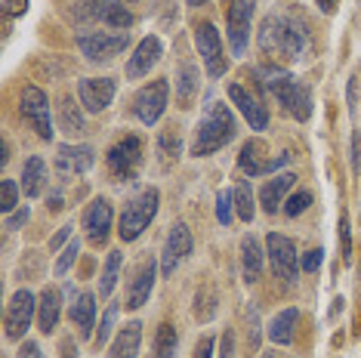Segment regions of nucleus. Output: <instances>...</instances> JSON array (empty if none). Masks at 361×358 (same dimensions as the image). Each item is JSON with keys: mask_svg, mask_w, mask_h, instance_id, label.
<instances>
[{"mask_svg": "<svg viewBox=\"0 0 361 358\" xmlns=\"http://www.w3.org/2000/svg\"><path fill=\"white\" fill-rule=\"evenodd\" d=\"M257 44L269 59H278V62H297L306 53V37H302L300 25H293L284 16H266L262 19Z\"/></svg>", "mask_w": 361, "mask_h": 358, "instance_id": "1", "label": "nucleus"}, {"mask_svg": "<svg viewBox=\"0 0 361 358\" xmlns=\"http://www.w3.org/2000/svg\"><path fill=\"white\" fill-rule=\"evenodd\" d=\"M232 140H235V118H232V111H228V105L210 102L207 105V115L201 118L198 133H195L192 154H195V158H204V154L219 152L223 145H228Z\"/></svg>", "mask_w": 361, "mask_h": 358, "instance_id": "2", "label": "nucleus"}, {"mask_svg": "<svg viewBox=\"0 0 361 358\" xmlns=\"http://www.w3.org/2000/svg\"><path fill=\"white\" fill-rule=\"evenodd\" d=\"M266 84L278 96V102H281L297 121L312 118V93H309V87H302L293 75H287V71H269Z\"/></svg>", "mask_w": 361, "mask_h": 358, "instance_id": "3", "label": "nucleus"}, {"mask_svg": "<svg viewBox=\"0 0 361 358\" xmlns=\"http://www.w3.org/2000/svg\"><path fill=\"white\" fill-rule=\"evenodd\" d=\"M158 201H161L158 189H145L130 201L124 207V214H121V226H118L121 241H136L139 235L149 229V223L154 219V214H158Z\"/></svg>", "mask_w": 361, "mask_h": 358, "instance_id": "4", "label": "nucleus"}, {"mask_svg": "<svg viewBox=\"0 0 361 358\" xmlns=\"http://www.w3.org/2000/svg\"><path fill=\"white\" fill-rule=\"evenodd\" d=\"M78 47L90 62H109L130 47L127 31H80Z\"/></svg>", "mask_w": 361, "mask_h": 358, "instance_id": "5", "label": "nucleus"}, {"mask_svg": "<svg viewBox=\"0 0 361 358\" xmlns=\"http://www.w3.org/2000/svg\"><path fill=\"white\" fill-rule=\"evenodd\" d=\"M22 118L31 124V130L40 136L44 142L53 140V111H50V99L40 87H25L22 90V99H19Z\"/></svg>", "mask_w": 361, "mask_h": 358, "instance_id": "6", "label": "nucleus"}, {"mask_svg": "<svg viewBox=\"0 0 361 358\" xmlns=\"http://www.w3.org/2000/svg\"><path fill=\"white\" fill-rule=\"evenodd\" d=\"M266 247H269V259H272V272L278 275L281 281L293 284L300 275V257H297V244H293L287 235H278V232H269L266 238Z\"/></svg>", "mask_w": 361, "mask_h": 358, "instance_id": "7", "label": "nucleus"}, {"mask_svg": "<svg viewBox=\"0 0 361 358\" xmlns=\"http://www.w3.org/2000/svg\"><path fill=\"white\" fill-rule=\"evenodd\" d=\"M37 312V297L31 290H16L10 300V309H6V319H4V333L6 340H22L25 331L31 328V319Z\"/></svg>", "mask_w": 361, "mask_h": 358, "instance_id": "8", "label": "nucleus"}, {"mask_svg": "<svg viewBox=\"0 0 361 358\" xmlns=\"http://www.w3.org/2000/svg\"><path fill=\"white\" fill-rule=\"evenodd\" d=\"M139 164H142V142L139 136H124L109 149V170L124 183V179H133Z\"/></svg>", "mask_w": 361, "mask_h": 358, "instance_id": "9", "label": "nucleus"}, {"mask_svg": "<svg viewBox=\"0 0 361 358\" xmlns=\"http://www.w3.org/2000/svg\"><path fill=\"white\" fill-rule=\"evenodd\" d=\"M195 47H198V53L204 56V65H207V75L210 78H223L228 62L223 56V44H219V31L210 25V22H201L198 28H195Z\"/></svg>", "mask_w": 361, "mask_h": 358, "instance_id": "10", "label": "nucleus"}, {"mask_svg": "<svg viewBox=\"0 0 361 358\" xmlns=\"http://www.w3.org/2000/svg\"><path fill=\"white\" fill-rule=\"evenodd\" d=\"M226 19H228V44H232V53L244 56V53H247V44H250L253 0H232Z\"/></svg>", "mask_w": 361, "mask_h": 358, "instance_id": "11", "label": "nucleus"}, {"mask_svg": "<svg viewBox=\"0 0 361 358\" xmlns=\"http://www.w3.org/2000/svg\"><path fill=\"white\" fill-rule=\"evenodd\" d=\"M167 93H170L167 80H154V84L142 87V90L136 93V99H133V111H136V118L142 121V124L154 127V124L161 121L164 109H167Z\"/></svg>", "mask_w": 361, "mask_h": 358, "instance_id": "12", "label": "nucleus"}, {"mask_svg": "<svg viewBox=\"0 0 361 358\" xmlns=\"http://www.w3.org/2000/svg\"><path fill=\"white\" fill-rule=\"evenodd\" d=\"M80 6V16L84 19H93V22H105V25H111V28H118V31H124L133 25V16H130V10L121 0H84V4H78Z\"/></svg>", "mask_w": 361, "mask_h": 358, "instance_id": "13", "label": "nucleus"}, {"mask_svg": "<svg viewBox=\"0 0 361 358\" xmlns=\"http://www.w3.org/2000/svg\"><path fill=\"white\" fill-rule=\"evenodd\" d=\"M114 93H118V84L111 78H80L78 80V99L90 115H99L102 109H109Z\"/></svg>", "mask_w": 361, "mask_h": 358, "instance_id": "14", "label": "nucleus"}, {"mask_svg": "<svg viewBox=\"0 0 361 358\" xmlns=\"http://www.w3.org/2000/svg\"><path fill=\"white\" fill-rule=\"evenodd\" d=\"M195 247V238L188 232L185 223L170 226L167 232V244H164V257H161V275H173V268L179 266V259H185Z\"/></svg>", "mask_w": 361, "mask_h": 358, "instance_id": "15", "label": "nucleus"}, {"mask_svg": "<svg viewBox=\"0 0 361 358\" xmlns=\"http://www.w3.org/2000/svg\"><path fill=\"white\" fill-rule=\"evenodd\" d=\"M96 152L90 145H59L56 149V170L62 176H80L93 167Z\"/></svg>", "mask_w": 361, "mask_h": 358, "instance_id": "16", "label": "nucleus"}, {"mask_svg": "<svg viewBox=\"0 0 361 358\" xmlns=\"http://www.w3.org/2000/svg\"><path fill=\"white\" fill-rule=\"evenodd\" d=\"M161 53H164V44L158 37H142L139 40V47L133 50V56H130V62H127V78L130 80H139V78H145L149 71L154 68V62L161 59Z\"/></svg>", "mask_w": 361, "mask_h": 358, "instance_id": "17", "label": "nucleus"}, {"mask_svg": "<svg viewBox=\"0 0 361 358\" xmlns=\"http://www.w3.org/2000/svg\"><path fill=\"white\" fill-rule=\"evenodd\" d=\"M84 229L90 244H105V238L111 235V204L105 198H96L84 214Z\"/></svg>", "mask_w": 361, "mask_h": 358, "instance_id": "18", "label": "nucleus"}, {"mask_svg": "<svg viewBox=\"0 0 361 358\" xmlns=\"http://www.w3.org/2000/svg\"><path fill=\"white\" fill-rule=\"evenodd\" d=\"M158 272H161V263H154V259L142 263V268L136 272V278L130 281V290H127V306H130V309H142L145 303H149Z\"/></svg>", "mask_w": 361, "mask_h": 358, "instance_id": "19", "label": "nucleus"}, {"mask_svg": "<svg viewBox=\"0 0 361 358\" xmlns=\"http://www.w3.org/2000/svg\"><path fill=\"white\" fill-rule=\"evenodd\" d=\"M228 99L238 105V111L247 118V124H250L253 130H266V127H269V111L262 109V105L253 99V96H250L241 84H228Z\"/></svg>", "mask_w": 361, "mask_h": 358, "instance_id": "20", "label": "nucleus"}, {"mask_svg": "<svg viewBox=\"0 0 361 358\" xmlns=\"http://www.w3.org/2000/svg\"><path fill=\"white\" fill-rule=\"evenodd\" d=\"M293 183H297V176L293 173H278L272 176L266 185L259 189V204L266 214H275L278 207H281V201H284V195L293 189Z\"/></svg>", "mask_w": 361, "mask_h": 358, "instance_id": "21", "label": "nucleus"}, {"mask_svg": "<svg viewBox=\"0 0 361 358\" xmlns=\"http://www.w3.org/2000/svg\"><path fill=\"white\" fill-rule=\"evenodd\" d=\"M297 321H300V312L297 309H284L278 312L272 321H269V340L275 346H290L293 337H297Z\"/></svg>", "mask_w": 361, "mask_h": 358, "instance_id": "22", "label": "nucleus"}, {"mask_svg": "<svg viewBox=\"0 0 361 358\" xmlns=\"http://www.w3.org/2000/svg\"><path fill=\"white\" fill-rule=\"evenodd\" d=\"M59 312H62V294L56 288H44L37 303V321L44 333H53L56 324H59Z\"/></svg>", "mask_w": 361, "mask_h": 358, "instance_id": "23", "label": "nucleus"}, {"mask_svg": "<svg viewBox=\"0 0 361 358\" xmlns=\"http://www.w3.org/2000/svg\"><path fill=\"white\" fill-rule=\"evenodd\" d=\"M71 321L78 324L80 340L93 337V328H96V300H93V294H80L75 300V306H71Z\"/></svg>", "mask_w": 361, "mask_h": 358, "instance_id": "24", "label": "nucleus"}, {"mask_svg": "<svg viewBox=\"0 0 361 358\" xmlns=\"http://www.w3.org/2000/svg\"><path fill=\"white\" fill-rule=\"evenodd\" d=\"M139 343H142V324L130 321L124 331L114 337L111 343V358H136L139 355Z\"/></svg>", "mask_w": 361, "mask_h": 358, "instance_id": "25", "label": "nucleus"}, {"mask_svg": "<svg viewBox=\"0 0 361 358\" xmlns=\"http://www.w3.org/2000/svg\"><path fill=\"white\" fill-rule=\"evenodd\" d=\"M44 189H47V167L35 154V158H28L25 167H22V192H25L28 198H37V195H44Z\"/></svg>", "mask_w": 361, "mask_h": 358, "instance_id": "26", "label": "nucleus"}, {"mask_svg": "<svg viewBox=\"0 0 361 358\" xmlns=\"http://www.w3.org/2000/svg\"><path fill=\"white\" fill-rule=\"evenodd\" d=\"M241 266H244V278L257 281L262 275V247L257 241V235H244L241 238Z\"/></svg>", "mask_w": 361, "mask_h": 358, "instance_id": "27", "label": "nucleus"}, {"mask_svg": "<svg viewBox=\"0 0 361 358\" xmlns=\"http://www.w3.org/2000/svg\"><path fill=\"white\" fill-rule=\"evenodd\" d=\"M176 78H179V84H176L179 105L188 109L192 99H195V93H198V68H195L192 62H183V65H179V71H176Z\"/></svg>", "mask_w": 361, "mask_h": 358, "instance_id": "28", "label": "nucleus"}, {"mask_svg": "<svg viewBox=\"0 0 361 358\" xmlns=\"http://www.w3.org/2000/svg\"><path fill=\"white\" fill-rule=\"evenodd\" d=\"M59 130L68 136L84 133V115H80V105H75L71 99L59 102Z\"/></svg>", "mask_w": 361, "mask_h": 358, "instance_id": "29", "label": "nucleus"}, {"mask_svg": "<svg viewBox=\"0 0 361 358\" xmlns=\"http://www.w3.org/2000/svg\"><path fill=\"white\" fill-rule=\"evenodd\" d=\"M121 263H124L121 250H109V259H105L102 278H99V294H102V297H111L114 284H118V275H121Z\"/></svg>", "mask_w": 361, "mask_h": 358, "instance_id": "30", "label": "nucleus"}, {"mask_svg": "<svg viewBox=\"0 0 361 358\" xmlns=\"http://www.w3.org/2000/svg\"><path fill=\"white\" fill-rule=\"evenodd\" d=\"M176 343H179L176 328L170 321H164L158 328V333H154V358H173Z\"/></svg>", "mask_w": 361, "mask_h": 358, "instance_id": "31", "label": "nucleus"}, {"mask_svg": "<svg viewBox=\"0 0 361 358\" xmlns=\"http://www.w3.org/2000/svg\"><path fill=\"white\" fill-rule=\"evenodd\" d=\"M262 152H266V145L262 142H247L241 149V158H238V164L247 176H262Z\"/></svg>", "mask_w": 361, "mask_h": 358, "instance_id": "32", "label": "nucleus"}, {"mask_svg": "<svg viewBox=\"0 0 361 358\" xmlns=\"http://www.w3.org/2000/svg\"><path fill=\"white\" fill-rule=\"evenodd\" d=\"M232 198H235V210H238V216H241L244 223H253V192H250L247 179H238V183H235V192H232Z\"/></svg>", "mask_w": 361, "mask_h": 358, "instance_id": "33", "label": "nucleus"}, {"mask_svg": "<svg viewBox=\"0 0 361 358\" xmlns=\"http://www.w3.org/2000/svg\"><path fill=\"white\" fill-rule=\"evenodd\" d=\"M216 315V290L213 288H201L195 297V319L198 321H210Z\"/></svg>", "mask_w": 361, "mask_h": 358, "instance_id": "34", "label": "nucleus"}, {"mask_svg": "<svg viewBox=\"0 0 361 358\" xmlns=\"http://www.w3.org/2000/svg\"><path fill=\"white\" fill-rule=\"evenodd\" d=\"M16 204H19V185H16L13 179H4V183H0V210L13 214Z\"/></svg>", "mask_w": 361, "mask_h": 358, "instance_id": "35", "label": "nucleus"}, {"mask_svg": "<svg viewBox=\"0 0 361 358\" xmlns=\"http://www.w3.org/2000/svg\"><path fill=\"white\" fill-rule=\"evenodd\" d=\"M78 254H80V241L75 238V241H71V244H68V247H65V250H62L59 263H56V275H65V272H68V268H71V266H75V259H78Z\"/></svg>", "mask_w": 361, "mask_h": 358, "instance_id": "36", "label": "nucleus"}, {"mask_svg": "<svg viewBox=\"0 0 361 358\" xmlns=\"http://www.w3.org/2000/svg\"><path fill=\"white\" fill-rule=\"evenodd\" d=\"M309 204H312V192H297L290 201L284 204V214L287 216H300L302 210H309Z\"/></svg>", "mask_w": 361, "mask_h": 358, "instance_id": "37", "label": "nucleus"}, {"mask_svg": "<svg viewBox=\"0 0 361 358\" xmlns=\"http://www.w3.org/2000/svg\"><path fill=\"white\" fill-rule=\"evenodd\" d=\"M232 204H235V198H232L228 192H219V195H216V219H219L223 226L232 223Z\"/></svg>", "mask_w": 361, "mask_h": 358, "instance_id": "38", "label": "nucleus"}, {"mask_svg": "<svg viewBox=\"0 0 361 358\" xmlns=\"http://www.w3.org/2000/svg\"><path fill=\"white\" fill-rule=\"evenodd\" d=\"M340 247H343V263L352 266V232L346 216H340Z\"/></svg>", "mask_w": 361, "mask_h": 358, "instance_id": "39", "label": "nucleus"}, {"mask_svg": "<svg viewBox=\"0 0 361 358\" xmlns=\"http://www.w3.org/2000/svg\"><path fill=\"white\" fill-rule=\"evenodd\" d=\"M179 149H183V142L176 140L173 127H170V130H164V133H161V152L167 154V158H179Z\"/></svg>", "mask_w": 361, "mask_h": 358, "instance_id": "40", "label": "nucleus"}, {"mask_svg": "<svg viewBox=\"0 0 361 358\" xmlns=\"http://www.w3.org/2000/svg\"><path fill=\"white\" fill-rule=\"evenodd\" d=\"M349 161H352V173H361V133H358V130H352Z\"/></svg>", "mask_w": 361, "mask_h": 358, "instance_id": "41", "label": "nucleus"}, {"mask_svg": "<svg viewBox=\"0 0 361 358\" xmlns=\"http://www.w3.org/2000/svg\"><path fill=\"white\" fill-rule=\"evenodd\" d=\"M322 259H324V250L315 247V250H309V254L300 259V268H302V272H315V268L322 266Z\"/></svg>", "mask_w": 361, "mask_h": 358, "instance_id": "42", "label": "nucleus"}, {"mask_svg": "<svg viewBox=\"0 0 361 358\" xmlns=\"http://www.w3.org/2000/svg\"><path fill=\"white\" fill-rule=\"evenodd\" d=\"M114 319H118V309H109V312H105V319H102V324H99V343H105V340L111 337V328H114Z\"/></svg>", "mask_w": 361, "mask_h": 358, "instance_id": "43", "label": "nucleus"}, {"mask_svg": "<svg viewBox=\"0 0 361 358\" xmlns=\"http://www.w3.org/2000/svg\"><path fill=\"white\" fill-rule=\"evenodd\" d=\"M192 358H213V337H201L198 346H195Z\"/></svg>", "mask_w": 361, "mask_h": 358, "instance_id": "44", "label": "nucleus"}, {"mask_svg": "<svg viewBox=\"0 0 361 358\" xmlns=\"http://www.w3.org/2000/svg\"><path fill=\"white\" fill-rule=\"evenodd\" d=\"M247 319H250V346L257 349L259 346V315H257V309H247Z\"/></svg>", "mask_w": 361, "mask_h": 358, "instance_id": "45", "label": "nucleus"}, {"mask_svg": "<svg viewBox=\"0 0 361 358\" xmlns=\"http://www.w3.org/2000/svg\"><path fill=\"white\" fill-rule=\"evenodd\" d=\"M25 6H28V0H4V10L10 16H22L25 13Z\"/></svg>", "mask_w": 361, "mask_h": 358, "instance_id": "46", "label": "nucleus"}, {"mask_svg": "<svg viewBox=\"0 0 361 358\" xmlns=\"http://www.w3.org/2000/svg\"><path fill=\"white\" fill-rule=\"evenodd\" d=\"M28 214H31L28 207H22L19 214H13L10 219H6V229H19V226H22V223H25V219H28Z\"/></svg>", "mask_w": 361, "mask_h": 358, "instance_id": "47", "label": "nucleus"}, {"mask_svg": "<svg viewBox=\"0 0 361 358\" xmlns=\"http://www.w3.org/2000/svg\"><path fill=\"white\" fill-rule=\"evenodd\" d=\"M71 229H75V226H62V232H59V235H53V241H50V250H59V247H62V241H65V238H68V235H71Z\"/></svg>", "mask_w": 361, "mask_h": 358, "instance_id": "48", "label": "nucleus"}, {"mask_svg": "<svg viewBox=\"0 0 361 358\" xmlns=\"http://www.w3.org/2000/svg\"><path fill=\"white\" fill-rule=\"evenodd\" d=\"M19 358H40V349H37V343H25V346H22Z\"/></svg>", "mask_w": 361, "mask_h": 358, "instance_id": "49", "label": "nucleus"}, {"mask_svg": "<svg viewBox=\"0 0 361 358\" xmlns=\"http://www.w3.org/2000/svg\"><path fill=\"white\" fill-rule=\"evenodd\" d=\"M62 349H65V352H62V358H75V352H71V349H75V343H71V340H65V343H62Z\"/></svg>", "mask_w": 361, "mask_h": 358, "instance_id": "50", "label": "nucleus"}, {"mask_svg": "<svg viewBox=\"0 0 361 358\" xmlns=\"http://www.w3.org/2000/svg\"><path fill=\"white\" fill-rule=\"evenodd\" d=\"M6 161H10V152H6V142H0V164L6 167Z\"/></svg>", "mask_w": 361, "mask_h": 358, "instance_id": "51", "label": "nucleus"}, {"mask_svg": "<svg viewBox=\"0 0 361 358\" xmlns=\"http://www.w3.org/2000/svg\"><path fill=\"white\" fill-rule=\"evenodd\" d=\"M50 210H62V198H59V195H53V198H50Z\"/></svg>", "mask_w": 361, "mask_h": 358, "instance_id": "52", "label": "nucleus"}, {"mask_svg": "<svg viewBox=\"0 0 361 358\" xmlns=\"http://www.w3.org/2000/svg\"><path fill=\"white\" fill-rule=\"evenodd\" d=\"M334 4H336V0H318V6H322V10H334Z\"/></svg>", "mask_w": 361, "mask_h": 358, "instance_id": "53", "label": "nucleus"}, {"mask_svg": "<svg viewBox=\"0 0 361 358\" xmlns=\"http://www.w3.org/2000/svg\"><path fill=\"white\" fill-rule=\"evenodd\" d=\"M185 4H188V6H204L207 0H185Z\"/></svg>", "mask_w": 361, "mask_h": 358, "instance_id": "54", "label": "nucleus"}, {"mask_svg": "<svg viewBox=\"0 0 361 358\" xmlns=\"http://www.w3.org/2000/svg\"><path fill=\"white\" fill-rule=\"evenodd\" d=\"M262 358H278L275 352H262Z\"/></svg>", "mask_w": 361, "mask_h": 358, "instance_id": "55", "label": "nucleus"}]
</instances>
